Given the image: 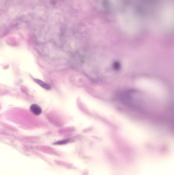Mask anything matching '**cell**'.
I'll return each instance as SVG.
<instances>
[{
	"instance_id": "obj_2",
	"label": "cell",
	"mask_w": 174,
	"mask_h": 175,
	"mask_svg": "<svg viewBox=\"0 0 174 175\" xmlns=\"http://www.w3.org/2000/svg\"><path fill=\"white\" fill-rule=\"evenodd\" d=\"M34 81L38 85H40L41 87L44 88L45 89H46V90H49V89H50V85H49L48 84L45 83L43 81H41L40 79H34Z\"/></svg>"
},
{
	"instance_id": "obj_1",
	"label": "cell",
	"mask_w": 174,
	"mask_h": 175,
	"mask_svg": "<svg viewBox=\"0 0 174 175\" xmlns=\"http://www.w3.org/2000/svg\"><path fill=\"white\" fill-rule=\"evenodd\" d=\"M30 112L35 116L40 115L42 113V109L37 104H32L30 106Z\"/></svg>"
}]
</instances>
